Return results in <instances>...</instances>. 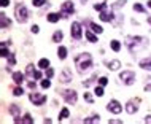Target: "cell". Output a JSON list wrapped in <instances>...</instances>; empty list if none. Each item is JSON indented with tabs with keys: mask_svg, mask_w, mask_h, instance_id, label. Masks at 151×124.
<instances>
[{
	"mask_svg": "<svg viewBox=\"0 0 151 124\" xmlns=\"http://www.w3.org/2000/svg\"><path fill=\"white\" fill-rule=\"evenodd\" d=\"M75 65H76V68H78L80 73L88 72L89 68L92 67V57H91V54H89V53L78 54V56L75 57Z\"/></svg>",
	"mask_w": 151,
	"mask_h": 124,
	"instance_id": "obj_1",
	"label": "cell"
},
{
	"mask_svg": "<svg viewBox=\"0 0 151 124\" xmlns=\"http://www.w3.org/2000/svg\"><path fill=\"white\" fill-rule=\"evenodd\" d=\"M126 43H127V46H129V51L135 53L138 49V46H145L146 45V38H143V37H129Z\"/></svg>",
	"mask_w": 151,
	"mask_h": 124,
	"instance_id": "obj_2",
	"label": "cell"
},
{
	"mask_svg": "<svg viewBox=\"0 0 151 124\" xmlns=\"http://www.w3.org/2000/svg\"><path fill=\"white\" fill-rule=\"evenodd\" d=\"M14 14H16V19L18 22H21V24H24L27 22V19H29V11L24 5H21V3H18L16 8H14Z\"/></svg>",
	"mask_w": 151,
	"mask_h": 124,
	"instance_id": "obj_3",
	"label": "cell"
},
{
	"mask_svg": "<svg viewBox=\"0 0 151 124\" xmlns=\"http://www.w3.org/2000/svg\"><path fill=\"white\" fill-rule=\"evenodd\" d=\"M119 80H121L126 86H130V84H134V81H135V73L130 72V70H124V72L119 73Z\"/></svg>",
	"mask_w": 151,
	"mask_h": 124,
	"instance_id": "obj_4",
	"label": "cell"
},
{
	"mask_svg": "<svg viewBox=\"0 0 151 124\" xmlns=\"http://www.w3.org/2000/svg\"><path fill=\"white\" fill-rule=\"evenodd\" d=\"M62 97L65 99V102H67V103L75 105L78 95H76V91H73V89H65V91H62Z\"/></svg>",
	"mask_w": 151,
	"mask_h": 124,
	"instance_id": "obj_5",
	"label": "cell"
},
{
	"mask_svg": "<svg viewBox=\"0 0 151 124\" xmlns=\"http://www.w3.org/2000/svg\"><path fill=\"white\" fill-rule=\"evenodd\" d=\"M30 102L33 103V105H43V103L46 102V95L43 94H37V92H32V94L29 95Z\"/></svg>",
	"mask_w": 151,
	"mask_h": 124,
	"instance_id": "obj_6",
	"label": "cell"
},
{
	"mask_svg": "<svg viewBox=\"0 0 151 124\" xmlns=\"http://www.w3.org/2000/svg\"><path fill=\"white\" fill-rule=\"evenodd\" d=\"M107 110L111 111V113H115V115H118V113H121L123 107H121V103H119L118 100H110L108 105H107Z\"/></svg>",
	"mask_w": 151,
	"mask_h": 124,
	"instance_id": "obj_7",
	"label": "cell"
},
{
	"mask_svg": "<svg viewBox=\"0 0 151 124\" xmlns=\"http://www.w3.org/2000/svg\"><path fill=\"white\" fill-rule=\"evenodd\" d=\"M138 103H140V99H135V100H130V102H127L126 111H127L129 115L137 113V110H138Z\"/></svg>",
	"mask_w": 151,
	"mask_h": 124,
	"instance_id": "obj_8",
	"label": "cell"
},
{
	"mask_svg": "<svg viewBox=\"0 0 151 124\" xmlns=\"http://www.w3.org/2000/svg\"><path fill=\"white\" fill-rule=\"evenodd\" d=\"M61 10H62V13H61V14H62V18H67V14H72L73 11H75V6H73L72 2H64Z\"/></svg>",
	"mask_w": 151,
	"mask_h": 124,
	"instance_id": "obj_9",
	"label": "cell"
},
{
	"mask_svg": "<svg viewBox=\"0 0 151 124\" xmlns=\"http://www.w3.org/2000/svg\"><path fill=\"white\" fill-rule=\"evenodd\" d=\"M70 32H72V37L75 38V40H80L81 38V24L80 22H73Z\"/></svg>",
	"mask_w": 151,
	"mask_h": 124,
	"instance_id": "obj_10",
	"label": "cell"
},
{
	"mask_svg": "<svg viewBox=\"0 0 151 124\" xmlns=\"http://www.w3.org/2000/svg\"><path fill=\"white\" fill-rule=\"evenodd\" d=\"M59 81H61V83H70V81H72V72H70V68H68V67H65L64 72L61 73Z\"/></svg>",
	"mask_w": 151,
	"mask_h": 124,
	"instance_id": "obj_11",
	"label": "cell"
},
{
	"mask_svg": "<svg viewBox=\"0 0 151 124\" xmlns=\"http://www.w3.org/2000/svg\"><path fill=\"white\" fill-rule=\"evenodd\" d=\"M100 19H102L103 22H111L113 21V14H111V11L108 13L107 10H103V11H100Z\"/></svg>",
	"mask_w": 151,
	"mask_h": 124,
	"instance_id": "obj_12",
	"label": "cell"
},
{
	"mask_svg": "<svg viewBox=\"0 0 151 124\" xmlns=\"http://www.w3.org/2000/svg\"><path fill=\"white\" fill-rule=\"evenodd\" d=\"M8 111L11 115L14 116V118H19V115H21V110H19V105H16V103H11L10 108H8Z\"/></svg>",
	"mask_w": 151,
	"mask_h": 124,
	"instance_id": "obj_13",
	"label": "cell"
},
{
	"mask_svg": "<svg viewBox=\"0 0 151 124\" xmlns=\"http://www.w3.org/2000/svg\"><path fill=\"white\" fill-rule=\"evenodd\" d=\"M140 67L143 68V70H151V57H146V59H142L140 61Z\"/></svg>",
	"mask_w": 151,
	"mask_h": 124,
	"instance_id": "obj_14",
	"label": "cell"
},
{
	"mask_svg": "<svg viewBox=\"0 0 151 124\" xmlns=\"http://www.w3.org/2000/svg\"><path fill=\"white\" fill-rule=\"evenodd\" d=\"M13 81H14L16 84H22V81H24V73L14 72V73H13Z\"/></svg>",
	"mask_w": 151,
	"mask_h": 124,
	"instance_id": "obj_15",
	"label": "cell"
},
{
	"mask_svg": "<svg viewBox=\"0 0 151 124\" xmlns=\"http://www.w3.org/2000/svg\"><path fill=\"white\" fill-rule=\"evenodd\" d=\"M0 21H2V26H0L2 29H6V27H10V24H11V21H10L8 18H6V14H5V13L0 14Z\"/></svg>",
	"mask_w": 151,
	"mask_h": 124,
	"instance_id": "obj_16",
	"label": "cell"
},
{
	"mask_svg": "<svg viewBox=\"0 0 151 124\" xmlns=\"http://www.w3.org/2000/svg\"><path fill=\"white\" fill-rule=\"evenodd\" d=\"M61 16H62V14H57V13H49L48 16H46V19H48L49 22H53V24H54V22H57V21H59V18H61Z\"/></svg>",
	"mask_w": 151,
	"mask_h": 124,
	"instance_id": "obj_17",
	"label": "cell"
},
{
	"mask_svg": "<svg viewBox=\"0 0 151 124\" xmlns=\"http://www.w3.org/2000/svg\"><path fill=\"white\" fill-rule=\"evenodd\" d=\"M119 67H121V62H119V61H116V59L108 62V68H110V70H118Z\"/></svg>",
	"mask_w": 151,
	"mask_h": 124,
	"instance_id": "obj_18",
	"label": "cell"
},
{
	"mask_svg": "<svg viewBox=\"0 0 151 124\" xmlns=\"http://www.w3.org/2000/svg\"><path fill=\"white\" fill-rule=\"evenodd\" d=\"M62 38H64V33L61 32V30H56V32L53 33V41H56V43L62 41Z\"/></svg>",
	"mask_w": 151,
	"mask_h": 124,
	"instance_id": "obj_19",
	"label": "cell"
},
{
	"mask_svg": "<svg viewBox=\"0 0 151 124\" xmlns=\"http://www.w3.org/2000/svg\"><path fill=\"white\" fill-rule=\"evenodd\" d=\"M57 56H59V59H65L67 57V48L65 46H59V49H57Z\"/></svg>",
	"mask_w": 151,
	"mask_h": 124,
	"instance_id": "obj_20",
	"label": "cell"
},
{
	"mask_svg": "<svg viewBox=\"0 0 151 124\" xmlns=\"http://www.w3.org/2000/svg\"><path fill=\"white\" fill-rule=\"evenodd\" d=\"M95 81H97V73H95V75H92V78H89L88 81H83V86L84 88H89L91 84H94Z\"/></svg>",
	"mask_w": 151,
	"mask_h": 124,
	"instance_id": "obj_21",
	"label": "cell"
},
{
	"mask_svg": "<svg viewBox=\"0 0 151 124\" xmlns=\"http://www.w3.org/2000/svg\"><path fill=\"white\" fill-rule=\"evenodd\" d=\"M86 38H88L89 43H95V41H97V37H95L91 30H86Z\"/></svg>",
	"mask_w": 151,
	"mask_h": 124,
	"instance_id": "obj_22",
	"label": "cell"
},
{
	"mask_svg": "<svg viewBox=\"0 0 151 124\" xmlns=\"http://www.w3.org/2000/svg\"><path fill=\"white\" fill-rule=\"evenodd\" d=\"M65 118H68V108L67 107H64L62 110H61V113H59V121H62V119Z\"/></svg>",
	"mask_w": 151,
	"mask_h": 124,
	"instance_id": "obj_23",
	"label": "cell"
},
{
	"mask_svg": "<svg viewBox=\"0 0 151 124\" xmlns=\"http://www.w3.org/2000/svg\"><path fill=\"white\" fill-rule=\"evenodd\" d=\"M89 26H91V29L94 30L95 33H102V32H103V29H102L100 26H97L95 22H89Z\"/></svg>",
	"mask_w": 151,
	"mask_h": 124,
	"instance_id": "obj_24",
	"label": "cell"
},
{
	"mask_svg": "<svg viewBox=\"0 0 151 124\" xmlns=\"http://www.w3.org/2000/svg\"><path fill=\"white\" fill-rule=\"evenodd\" d=\"M38 67L40 68H48L49 67V59H40V62H38Z\"/></svg>",
	"mask_w": 151,
	"mask_h": 124,
	"instance_id": "obj_25",
	"label": "cell"
},
{
	"mask_svg": "<svg viewBox=\"0 0 151 124\" xmlns=\"http://www.w3.org/2000/svg\"><path fill=\"white\" fill-rule=\"evenodd\" d=\"M99 121H100V116H99V115H94V116H91V118L84 119L83 123H86V124H89V123H99Z\"/></svg>",
	"mask_w": 151,
	"mask_h": 124,
	"instance_id": "obj_26",
	"label": "cell"
},
{
	"mask_svg": "<svg viewBox=\"0 0 151 124\" xmlns=\"http://www.w3.org/2000/svg\"><path fill=\"white\" fill-rule=\"evenodd\" d=\"M111 49H113L115 53H118L119 49H121V43H119L118 40H113V41H111Z\"/></svg>",
	"mask_w": 151,
	"mask_h": 124,
	"instance_id": "obj_27",
	"label": "cell"
},
{
	"mask_svg": "<svg viewBox=\"0 0 151 124\" xmlns=\"http://www.w3.org/2000/svg\"><path fill=\"white\" fill-rule=\"evenodd\" d=\"M21 123H24V124H33V118L30 115H26L24 118H21Z\"/></svg>",
	"mask_w": 151,
	"mask_h": 124,
	"instance_id": "obj_28",
	"label": "cell"
},
{
	"mask_svg": "<svg viewBox=\"0 0 151 124\" xmlns=\"http://www.w3.org/2000/svg\"><path fill=\"white\" fill-rule=\"evenodd\" d=\"M94 10H95V11H103V10H107V3H95V5H94Z\"/></svg>",
	"mask_w": 151,
	"mask_h": 124,
	"instance_id": "obj_29",
	"label": "cell"
},
{
	"mask_svg": "<svg viewBox=\"0 0 151 124\" xmlns=\"http://www.w3.org/2000/svg\"><path fill=\"white\" fill-rule=\"evenodd\" d=\"M0 46H2V57H8V49H6V43H5V41H2V45H0Z\"/></svg>",
	"mask_w": 151,
	"mask_h": 124,
	"instance_id": "obj_30",
	"label": "cell"
},
{
	"mask_svg": "<svg viewBox=\"0 0 151 124\" xmlns=\"http://www.w3.org/2000/svg\"><path fill=\"white\" fill-rule=\"evenodd\" d=\"M134 11H138V13H145V6H143V5H140V3H135V5H134Z\"/></svg>",
	"mask_w": 151,
	"mask_h": 124,
	"instance_id": "obj_31",
	"label": "cell"
},
{
	"mask_svg": "<svg viewBox=\"0 0 151 124\" xmlns=\"http://www.w3.org/2000/svg\"><path fill=\"white\" fill-rule=\"evenodd\" d=\"M26 73H27V75H30V76H33V75H35V68H33V65H32V64H30V65H27Z\"/></svg>",
	"mask_w": 151,
	"mask_h": 124,
	"instance_id": "obj_32",
	"label": "cell"
},
{
	"mask_svg": "<svg viewBox=\"0 0 151 124\" xmlns=\"http://www.w3.org/2000/svg\"><path fill=\"white\" fill-rule=\"evenodd\" d=\"M22 94H24V91H22V88H14L13 89V95H16V97H19V95H22Z\"/></svg>",
	"mask_w": 151,
	"mask_h": 124,
	"instance_id": "obj_33",
	"label": "cell"
},
{
	"mask_svg": "<svg viewBox=\"0 0 151 124\" xmlns=\"http://www.w3.org/2000/svg\"><path fill=\"white\" fill-rule=\"evenodd\" d=\"M45 3H48L46 0H32V5L33 6H43Z\"/></svg>",
	"mask_w": 151,
	"mask_h": 124,
	"instance_id": "obj_34",
	"label": "cell"
},
{
	"mask_svg": "<svg viewBox=\"0 0 151 124\" xmlns=\"http://www.w3.org/2000/svg\"><path fill=\"white\" fill-rule=\"evenodd\" d=\"M126 2H127V0H118V2L113 5V8H121V6L126 5Z\"/></svg>",
	"mask_w": 151,
	"mask_h": 124,
	"instance_id": "obj_35",
	"label": "cell"
},
{
	"mask_svg": "<svg viewBox=\"0 0 151 124\" xmlns=\"http://www.w3.org/2000/svg\"><path fill=\"white\" fill-rule=\"evenodd\" d=\"M49 86H51V81H49V78H46V80L41 81V88H43V89H48Z\"/></svg>",
	"mask_w": 151,
	"mask_h": 124,
	"instance_id": "obj_36",
	"label": "cell"
},
{
	"mask_svg": "<svg viewBox=\"0 0 151 124\" xmlns=\"http://www.w3.org/2000/svg\"><path fill=\"white\" fill-rule=\"evenodd\" d=\"M99 84H100V86H107V84H108V78H107V76L99 78Z\"/></svg>",
	"mask_w": 151,
	"mask_h": 124,
	"instance_id": "obj_37",
	"label": "cell"
},
{
	"mask_svg": "<svg viewBox=\"0 0 151 124\" xmlns=\"http://www.w3.org/2000/svg\"><path fill=\"white\" fill-rule=\"evenodd\" d=\"M95 95H99V97H102L103 95V86H99V88H95Z\"/></svg>",
	"mask_w": 151,
	"mask_h": 124,
	"instance_id": "obj_38",
	"label": "cell"
},
{
	"mask_svg": "<svg viewBox=\"0 0 151 124\" xmlns=\"http://www.w3.org/2000/svg\"><path fill=\"white\" fill-rule=\"evenodd\" d=\"M84 100H86V102H89V103L94 102V100H92V95L89 94V92H84Z\"/></svg>",
	"mask_w": 151,
	"mask_h": 124,
	"instance_id": "obj_39",
	"label": "cell"
},
{
	"mask_svg": "<svg viewBox=\"0 0 151 124\" xmlns=\"http://www.w3.org/2000/svg\"><path fill=\"white\" fill-rule=\"evenodd\" d=\"M8 62H10V65H14V64H16V59H14V54H8Z\"/></svg>",
	"mask_w": 151,
	"mask_h": 124,
	"instance_id": "obj_40",
	"label": "cell"
},
{
	"mask_svg": "<svg viewBox=\"0 0 151 124\" xmlns=\"http://www.w3.org/2000/svg\"><path fill=\"white\" fill-rule=\"evenodd\" d=\"M53 75H54V70L51 67H48L46 68V76H48V78H53Z\"/></svg>",
	"mask_w": 151,
	"mask_h": 124,
	"instance_id": "obj_41",
	"label": "cell"
},
{
	"mask_svg": "<svg viewBox=\"0 0 151 124\" xmlns=\"http://www.w3.org/2000/svg\"><path fill=\"white\" fill-rule=\"evenodd\" d=\"M30 30H32L33 33H38V30H40V29H38V26H37V24H33L32 27H30Z\"/></svg>",
	"mask_w": 151,
	"mask_h": 124,
	"instance_id": "obj_42",
	"label": "cell"
},
{
	"mask_svg": "<svg viewBox=\"0 0 151 124\" xmlns=\"http://www.w3.org/2000/svg\"><path fill=\"white\" fill-rule=\"evenodd\" d=\"M123 121H119V119H108V124H121Z\"/></svg>",
	"mask_w": 151,
	"mask_h": 124,
	"instance_id": "obj_43",
	"label": "cell"
},
{
	"mask_svg": "<svg viewBox=\"0 0 151 124\" xmlns=\"http://www.w3.org/2000/svg\"><path fill=\"white\" fill-rule=\"evenodd\" d=\"M0 5H2V8H5V6L10 5V0H2V3H0Z\"/></svg>",
	"mask_w": 151,
	"mask_h": 124,
	"instance_id": "obj_44",
	"label": "cell"
},
{
	"mask_svg": "<svg viewBox=\"0 0 151 124\" xmlns=\"http://www.w3.org/2000/svg\"><path fill=\"white\" fill-rule=\"evenodd\" d=\"M29 88H30V89H35V88H37L35 81H29Z\"/></svg>",
	"mask_w": 151,
	"mask_h": 124,
	"instance_id": "obj_45",
	"label": "cell"
},
{
	"mask_svg": "<svg viewBox=\"0 0 151 124\" xmlns=\"http://www.w3.org/2000/svg\"><path fill=\"white\" fill-rule=\"evenodd\" d=\"M33 76H35L37 80H40L41 78V72H35V75H33Z\"/></svg>",
	"mask_w": 151,
	"mask_h": 124,
	"instance_id": "obj_46",
	"label": "cell"
},
{
	"mask_svg": "<svg viewBox=\"0 0 151 124\" xmlns=\"http://www.w3.org/2000/svg\"><path fill=\"white\" fill-rule=\"evenodd\" d=\"M145 91H146V92L151 91V84H146V86H145Z\"/></svg>",
	"mask_w": 151,
	"mask_h": 124,
	"instance_id": "obj_47",
	"label": "cell"
},
{
	"mask_svg": "<svg viewBox=\"0 0 151 124\" xmlns=\"http://www.w3.org/2000/svg\"><path fill=\"white\" fill-rule=\"evenodd\" d=\"M145 123H151V116H145Z\"/></svg>",
	"mask_w": 151,
	"mask_h": 124,
	"instance_id": "obj_48",
	"label": "cell"
},
{
	"mask_svg": "<svg viewBox=\"0 0 151 124\" xmlns=\"http://www.w3.org/2000/svg\"><path fill=\"white\" fill-rule=\"evenodd\" d=\"M148 24H150V26H151V16H150V18H148Z\"/></svg>",
	"mask_w": 151,
	"mask_h": 124,
	"instance_id": "obj_49",
	"label": "cell"
},
{
	"mask_svg": "<svg viewBox=\"0 0 151 124\" xmlns=\"http://www.w3.org/2000/svg\"><path fill=\"white\" fill-rule=\"evenodd\" d=\"M88 2V0H81V3H83V5H84V3H86Z\"/></svg>",
	"mask_w": 151,
	"mask_h": 124,
	"instance_id": "obj_50",
	"label": "cell"
},
{
	"mask_svg": "<svg viewBox=\"0 0 151 124\" xmlns=\"http://www.w3.org/2000/svg\"><path fill=\"white\" fill-rule=\"evenodd\" d=\"M148 6H150V8H151V0H150V2H148Z\"/></svg>",
	"mask_w": 151,
	"mask_h": 124,
	"instance_id": "obj_51",
	"label": "cell"
}]
</instances>
